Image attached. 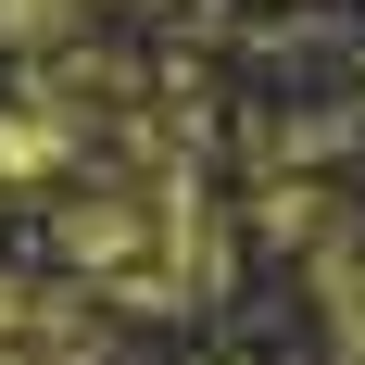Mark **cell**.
<instances>
[{"label": "cell", "mask_w": 365, "mask_h": 365, "mask_svg": "<svg viewBox=\"0 0 365 365\" xmlns=\"http://www.w3.org/2000/svg\"><path fill=\"white\" fill-rule=\"evenodd\" d=\"M76 13H88V0H0V26H26V38L38 26H76Z\"/></svg>", "instance_id": "6da1fadb"}]
</instances>
